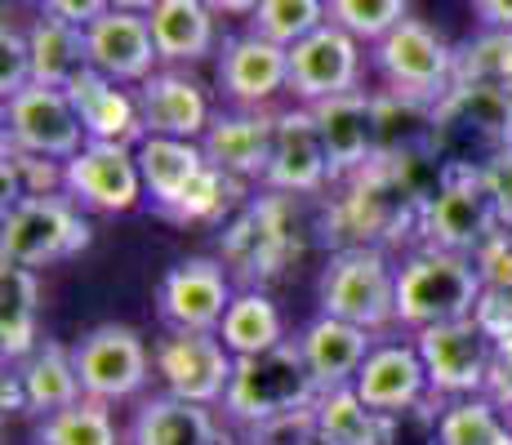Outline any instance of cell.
I'll return each mask as SVG.
<instances>
[{"mask_svg":"<svg viewBox=\"0 0 512 445\" xmlns=\"http://www.w3.org/2000/svg\"><path fill=\"white\" fill-rule=\"evenodd\" d=\"M303 210H308V196L263 192V196H250L223 223L219 232L223 267L241 281V290H268L285 267L303 254L312 232H321V223H312Z\"/></svg>","mask_w":512,"mask_h":445,"instance_id":"cell-1","label":"cell"},{"mask_svg":"<svg viewBox=\"0 0 512 445\" xmlns=\"http://www.w3.org/2000/svg\"><path fill=\"white\" fill-rule=\"evenodd\" d=\"M481 308V272L472 254L441 245H406L397 259V330L419 334L432 325L464 321Z\"/></svg>","mask_w":512,"mask_h":445,"instance_id":"cell-2","label":"cell"},{"mask_svg":"<svg viewBox=\"0 0 512 445\" xmlns=\"http://www.w3.org/2000/svg\"><path fill=\"white\" fill-rule=\"evenodd\" d=\"M504 152H512V98L486 85L455 81L432 116V156L441 170L481 174Z\"/></svg>","mask_w":512,"mask_h":445,"instance_id":"cell-3","label":"cell"},{"mask_svg":"<svg viewBox=\"0 0 512 445\" xmlns=\"http://www.w3.org/2000/svg\"><path fill=\"white\" fill-rule=\"evenodd\" d=\"M321 397L317 379H312L308 361H303L299 343L285 339L281 348L259 352V356H236V374L228 383V397H223V419L232 428L250 432L259 423H272L281 414L294 410H312Z\"/></svg>","mask_w":512,"mask_h":445,"instance_id":"cell-4","label":"cell"},{"mask_svg":"<svg viewBox=\"0 0 512 445\" xmlns=\"http://www.w3.org/2000/svg\"><path fill=\"white\" fill-rule=\"evenodd\" d=\"M317 303L326 316L352 321L370 334L397 330V259L379 245L330 250L317 281Z\"/></svg>","mask_w":512,"mask_h":445,"instance_id":"cell-5","label":"cell"},{"mask_svg":"<svg viewBox=\"0 0 512 445\" xmlns=\"http://www.w3.org/2000/svg\"><path fill=\"white\" fill-rule=\"evenodd\" d=\"M90 241V214L67 192L27 196V201L9 205L5 223H0V259L14 267H32V272L76 259V254L90 250Z\"/></svg>","mask_w":512,"mask_h":445,"instance_id":"cell-6","label":"cell"},{"mask_svg":"<svg viewBox=\"0 0 512 445\" xmlns=\"http://www.w3.org/2000/svg\"><path fill=\"white\" fill-rule=\"evenodd\" d=\"M455 58V45L441 32H432L423 18L397 23L370 49V67L383 81V89L423 98V103H441L455 89Z\"/></svg>","mask_w":512,"mask_h":445,"instance_id":"cell-7","label":"cell"},{"mask_svg":"<svg viewBox=\"0 0 512 445\" xmlns=\"http://www.w3.org/2000/svg\"><path fill=\"white\" fill-rule=\"evenodd\" d=\"M410 339H415V348L423 356L432 397L459 401V397H481L486 392L499 343H495V330L481 316L432 325V330H419Z\"/></svg>","mask_w":512,"mask_h":445,"instance_id":"cell-8","label":"cell"},{"mask_svg":"<svg viewBox=\"0 0 512 445\" xmlns=\"http://www.w3.org/2000/svg\"><path fill=\"white\" fill-rule=\"evenodd\" d=\"M499 227H504V214H499L486 178L468 170H446L419 210L415 241L441 245V250H455V254H477Z\"/></svg>","mask_w":512,"mask_h":445,"instance_id":"cell-9","label":"cell"},{"mask_svg":"<svg viewBox=\"0 0 512 445\" xmlns=\"http://www.w3.org/2000/svg\"><path fill=\"white\" fill-rule=\"evenodd\" d=\"M72 356H76V374H81V392L103 405L143 397V388L156 379L147 339L134 325L121 321H103L94 330H85Z\"/></svg>","mask_w":512,"mask_h":445,"instance_id":"cell-10","label":"cell"},{"mask_svg":"<svg viewBox=\"0 0 512 445\" xmlns=\"http://www.w3.org/2000/svg\"><path fill=\"white\" fill-rule=\"evenodd\" d=\"M152 365L161 392L219 410L236 374V356L219 330H165L152 343Z\"/></svg>","mask_w":512,"mask_h":445,"instance_id":"cell-11","label":"cell"},{"mask_svg":"<svg viewBox=\"0 0 512 445\" xmlns=\"http://www.w3.org/2000/svg\"><path fill=\"white\" fill-rule=\"evenodd\" d=\"M63 192L81 205L85 214H130L147 201L139 152L125 143H85L72 161H63Z\"/></svg>","mask_w":512,"mask_h":445,"instance_id":"cell-12","label":"cell"},{"mask_svg":"<svg viewBox=\"0 0 512 445\" xmlns=\"http://www.w3.org/2000/svg\"><path fill=\"white\" fill-rule=\"evenodd\" d=\"M5 143L18 152L49 156V161H72L90 138H85V125L67 89L32 81L14 98H5Z\"/></svg>","mask_w":512,"mask_h":445,"instance_id":"cell-13","label":"cell"},{"mask_svg":"<svg viewBox=\"0 0 512 445\" xmlns=\"http://www.w3.org/2000/svg\"><path fill=\"white\" fill-rule=\"evenodd\" d=\"M236 299L223 259H183L156 285V316L165 330H219Z\"/></svg>","mask_w":512,"mask_h":445,"instance_id":"cell-14","label":"cell"},{"mask_svg":"<svg viewBox=\"0 0 512 445\" xmlns=\"http://www.w3.org/2000/svg\"><path fill=\"white\" fill-rule=\"evenodd\" d=\"M259 187L263 192H281V196H308V201H317V196H326L334 187L330 156H326V143H321L312 107L294 103L285 112H277L272 161Z\"/></svg>","mask_w":512,"mask_h":445,"instance_id":"cell-15","label":"cell"},{"mask_svg":"<svg viewBox=\"0 0 512 445\" xmlns=\"http://www.w3.org/2000/svg\"><path fill=\"white\" fill-rule=\"evenodd\" d=\"M348 89H361V41L352 32L326 23L312 36H303L299 45H290V89L285 94H294V103L317 107Z\"/></svg>","mask_w":512,"mask_h":445,"instance_id":"cell-16","label":"cell"},{"mask_svg":"<svg viewBox=\"0 0 512 445\" xmlns=\"http://www.w3.org/2000/svg\"><path fill=\"white\" fill-rule=\"evenodd\" d=\"M214 76L232 107H268L281 89H290V49L254 32L228 36L219 45Z\"/></svg>","mask_w":512,"mask_h":445,"instance_id":"cell-17","label":"cell"},{"mask_svg":"<svg viewBox=\"0 0 512 445\" xmlns=\"http://www.w3.org/2000/svg\"><path fill=\"white\" fill-rule=\"evenodd\" d=\"M352 388L379 414H401V410H415V405L432 401V383H428V370H423L415 339H392V334H383L370 348Z\"/></svg>","mask_w":512,"mask_h":445,"instance_id":"cell-18","label":"cell"},{"mask_svg":"<svg viewBox=\"0 0 512 445\" xmlns=\"http://www.w3.org/2000/svg\"><path fill=\"white\" fill-rule=\"evenodd\" d=\"M139 94V112H143V130L161 134V138H192L201 143L205 130L214 125V107L210 94L196 76L179 72V67H161L152 72L143 85H134Z\"/></svg>","mask_w":512,"mask_h":445,"instance_id":"cell-19","label":"cell"},{"mask_svg":"<svg viewBox=\"0 0 512 445\" xmlns=\"http://www.w3.org/2000/svg\"><path fill=\"white\" fill-rule=\"evenodd\" d=\"M214 405H196L170 392L139 397L125 428V445H236Z\"/></svg>","mask_w":512,"mask_h":445,"instance_id":"cell-20","label":"cell"},{"mask_svg":"<svg viewBox=\"0 0 512 445\" xmlns=\"http://www.w3.org/2000/svg\"><path fill=\"white\" fill-rule=\"evenodd\" d=\"M272 138H277V112L232 107V112H214V125L205 130L201 147L210 165H219L223 174L241 178V183H263L272 161Z\"/></svg>","mask_w":512,"mask_h":445,"instance_id":"cell-21","label":"cell"},{"mask_svg":"<svg viewBox=\"0 0 512 445\" xmlns=\"http://www.w3.org/2000/svg\"><path fill=\"white\" fill-rule=\"evenodd\" d=\"M85 49H90L94 72L112 76L121 85H143L152 72H161V54H156L147 14L107 9L98 23L85 27Z\"/></svg>","mask_w":512,"mask_h":445,"instance_id":"cell-22","label":"cell"},{"mask_svg":"<svg viewBox=\"0 0 512 445\" xmlns=\"http://www.w3.org/2000/svg\"><path fill=\"white\" fill-rule=\"evenodd\" d=\"M312 116H317L321 143H326L334 183H343V178H352L357 170H366L370 161H379L374 94H366V89H348V94H334L326 103H317Z\"/></svg>","mask_w":512,"mask_h":445,"instance_id":"cell-23","label":"cell"},{"mask_svg":"<svg viewBox=\"0 0 512 445\" xmlns=\"http://www.w3.org/2000/svg\"><path fill=\"white\" fill-rule=\"evenodd\" d=\"M67 94H72V107H76V116H81V125H85V138H94V143L139 147L147 138L143 112H139V94L125 89L121 81H112V76L85 67V72L67 85Z\"/></svg>","mask_w":512,"mask_h":445,"instance_id":"cell-24","label":"cell"},{"mask_svg":"<svg viewBox=\"0 0 512 445\" xmlns=\"http://www.w3.org/2000/svg\"><path fill=\"white\" fill-rule=\"evenodd\" d=\"M379 339L383 334H370V330H361V325L339 321V316H326V312H317L299 334H294V343H299V352H303V361H308L317 388L357 383L361 365H366V356Z\"/></svg>","mask_w":512,"mask_h":445,"instance_id":"cell-25","label":"cell"},{"mask_svg":"<svg viewBox=\"0 0 512 445\" xmlns=\"http://www.w3.org/2000/svg\"><path fill=\"white\" fill-rule=\"evenodd\" d=\"M214 5L210 0H161L147 14L152 23V41L165 67H192L219 49V27H214Z\"/></svg>","mask_w":512,"mask_h":445,"instance_id":"cell-26","label":"cell"},{"mask_svg":"<svg viewBox=\"0 0 512 445\" xmlns=\"http://www.w3.org/2000/svg\"><path fill=\"white\" fill-rule=\"evenodd\" d=\"M139 170H143V187H147V201H152L156 214L174 210V201L192 187V178L210 165L201 143L192 138H161V134H147L139 147Z\"/></svg>","mask_w":512,"mask_h":445,"instance_id":"cell-27","label":"cell"},{"mask_svg":"<svg viewBox=\"0 0 512 445\" xmlns=\"http://www.w3.org/2000/svg\"><path fill=\"white\" fill-rule=\"evenodd\" d=\"M41 343V276L32 267L5 263V272H0V352H5V365L27 361Z\"/></svg>","mask_w":512,"mask_h":445,"instance_id":"cell-28","label":"cell"},{"mask_svg":"<svg viewBox=\"0 0 512 445\" xmlns=\"http://www.w3.org/2000/svg\"><path fill=\"white\" fill-rule=\"evenodd\" d=\"M14 374H18V383H23L27 414H36V419L67 410V405H76L85 397L72 348H63V343H54V339H45L27 361H18Z\"/></svg>","mask_w":512,"mask_h":445,"instance_id":"cell-29","label":"cell"},{"mask_svg":"<svg viewBox=\"0 0 512 445\" xmlns=\"http://www.w3.org/2000/svg\"><path fill=\"white\" fill-rule=\"evenodd\" d=\"M27 32V54H32V81L36 85H54L67 89L76 76L90 67V49H85V32L63 18L36 14Z\"/></svg>","mask_w":512,"mask_h":445,"instance_id":"cell-30","label":"cell"},{"mask_svg":"<svg viewBox=\"0 0 512 445\" xmlns=\"http://www.w3.org/2000/svg\"><path fill=\"white\" fill-rule=\"evenodd\" d=\"M374 94V130H379V161H401V156L432 152V116L437 103L392 94V89H370Z\"/></svg>","mask_w":512,"mask_h":445,"instance_id":"cell-31","label":"cell"},{"mask_svg":"<svg viewBox=\"0 0 512 445\" xmlns=\"http://www.w3.org/2000/svg\"><path fill=\"white\" fill-rule=\"evenodd\" d=\"M219 334L232 356H259L285 343V316L268 290H236Z\"/></svg>","mask_w":512,"mask_h":445,"instance_id":"cell-32","label":"cell"},{"mask_svg":"<svg viewBox=\"0 0 512 445\" xmlns=\"http://www.w3.org/2000/svg\"><path fill=\"white\" fill-rule=\"evenodd\" d=\"M312 414H317V432L330 437L334 445H379L383 423H388V414L370 410L352 383H343V388H321Z\"/></svg>","mask_w":512,"mask_h":445,"instance_id":"cell-33","label":"cell"},{"mask_svg":"<svg viewBox=\"0 0 512 445\" xmlns=\"http://www.w3.org/2000/svg\"><path fill=\"white\" fill-rule=\"evenodd\" d=\"M245 187H250V183L223 174L219 165H205V170L192 178V187H187L179 201H174V210H165L161 219H170V223H179V227L228 223L232 214L241 210L245 201H250V196H245Z\"/></svg>","mask_w":512,"mask_h":445,"instance_id":"cell-34","label":"cell"},{"mask_svg":"<svg viewBox=\"0 0 512 445\" xmlns=\"http://www.w3.org/2000/svg\"><path fill=\"white\" fill-rule=\"evenodd\" d=\"M36 445H125V432L116 428L112 405L81 397L58 414H45L36 423Z\"/></svg>","mask_w":512,"mask_h":445,"instance_id":"cell-35","label":"cell"},{"mask_svg":"<svg viewBox=\"0 0 512 445\" xmlns=\"http://www.w3.org/2000/svg\"><path fill=\"white\" fill-rule=\"evenodd\" d=\"M472 259H477V272H481L477 316L495 334H504V330H512V223L499 227Z\"/></svg>","mask_w":512,"mask_h":445,"instance_id":"cell-36","label":"cell"},{"mask_svg":"<svg viewBox=\"0 0 512 445\" xmlns=\"http://www.w3.org/2000/svg\"><path fill=\"white\" fill-rule=\"evenodd\" d=\"M441 445H512V419L486 392L441 401Z\"/></svg>","mask_w":512,"mask_h":445,"instance_id":"cell-37","label":"cell"},{"mask_svg":"<svg viewBox=\"0 0 512 445\" xmlns=\"http://www.w3.org/2000/svg\"><path fill=\"white\" fill-rule=\"evenodd\" d=\"M455 81L464 85H486L512 98V32L499 27H481L472 41L455 49Z\"/></svg>","mask_w":512,"mask_h":445,"instance_id":"cell-38","label":"cell"},{"mask_svg":"<svg viewBox=\"0 0 512 445\" xmlns=\"http://www.w3.org/2000/svg\"><path fill=\"white\" fill-rule=\"evenodd\" d=\"M326 23H330L326 0H259V9L250 14V32L285 49L299 45L303 36H312Z\"/></svg>","mask_w":512,"mask_h":445,"instance_id":"cell-39","label":"cell"},{"mask_svg":"<svg viewBox=\"0 0 512 445\" xmlns=\"http://www.w3.org/2000/svg\"><path fill=\"white\" fill-rule=\"evenodd\" d=\"M0 174H5V210L27 196H58L67 187L63 178V161H49V156H32V152H18V147L5 143L0 152Z\"/></svg>","mask_w":512,"mask_h":445,"instance_id":"cell-40","label":"cell"},{"mask_svg":"<svg viewBox=\"0 0 512 445\" xmlns=\"http://www.w3.org/2000/svg\"><path fill=\"white\" fill-rule=\"evenodd\" d=\"M330 5V23H339L343 32H352L361 45H374L392 32L397 23H406L410 0H326Z\"/></svg>","mask_w":512,"mask_h":445,"instance_id":"cell-41","label":"cell"},{"mask_svg":"<svg viewBox=\"0 0 512 445\" xmlns=\"http://www.w3.org/2000/svg\"><path fill=\"white\" fill-rule=\"evenodd\" d=\"M379 445H441V397L415 405V410L388 414Z\"/></svg>","mask_w":512,"mask_h":445,"instance_id":"cell-42","label":"cell"},{"mask_svg":"<svg viewBox=\"0 0 512 445\" xmlns=\"http://www.w3.org/2000/svg\"><path fill=\"white\" fill-rule=\"evenodd\" d=\"M32 85V54H27V32L5 18L0 27V94L14 98L18 89Z\"/></svg>","mask_w":512,"mask_h":445,"instance_id":"cell-43","label":"cell"},{"mask_svg":"<svg viewBox=\"0 0 512 445\" xmlns=\"http://www.w3.org/2000/svg\"><path fill=\"white\" fill-rule=\"evenodd\" d=\"M317 432V414L312 410H294V414H281L272 423H259V428L245 432L250 445H303Z\"/></svg>","mask_w":512,"mask_h":445,"instance_id":"cell-44","label":"cell"},{"mask_svg":"<svg viewBox=\"0 0 512 445\" xmlns=\"http://www.w3.org/2000/svg\"><path fill=\"white\" fill-rule=\"evenodd\" d=\"M499 352H495V370H490V383H486V397L499 405V410L512 414V330L495 334Z\"/></svg>","mask_w":512,"mask_h":445,"instance_id":"cell-45","label":"cell"},{"mask_svg":"<svg viewBox=\"0 0 512 445\" xmlns=\"http://www.w3.org/2000/svg\"><path fill=\"white\" fill-rule=\"evenodd\" d=\"M112 9V0H41V14L49 18H63V23H72V27H90L98 23V18Z\"/></svg>","mask_w":512,"mask_h":445,"instance_id":"cell-46","label":"cell"},{"mask_svg":"<svg viewBox=\"0 0 512 445\" xmlns=\"http://www.w3.org/2000/svg\"><path fill=\"white\" fill-rule=\"evenodd\" d=\"M481 178H486V187H490V196H495L504 223H512V152H504L499 161H490L486 170H481Z\"/></svg>","mask_w":512,"mask_h":445,"instance_id":"cell-47","label":"cell"},{"mask_svg":"<svg viewBox=\"0 0 512 445\" xmlns=\"http://www.w3.org/2000/svg\"><path fill=\"white\" fill-rule=\"evenodd\" d=\"M472 14L481 18V27H499V32H512V0H468Z\"/></svg>","mask_w":512,"mask_h":445,"instance_id":"cell-48","label":"cell"},{"mask_svg":"<svg viewBox=\"0 0 512 445\" xmlns=\"http://www.w3.org/2000/svg\"><path fill=\"white\" fill-rule=\"evenodd\" d=\"M0 401H5V414H27V397H23V383L18 374H5V388H0Z\"/></svg>","mask_w":512,"mask_h":445,"instance_id":"cell-49","label":"cell"},{"mask_svg":"<svg viewBox=\"0 0 512 445\" xmlns=\"http://www.w3.org/2000/svg\"><path fill=\"white\" fill-rule=\"evenodd\" d=\"M214 14H232V18H250L259 9V0H210Z\"/></svg>","mask_w":512,"mask_h":445,"instance_id":"cell-50","label":"cell"},{"mask_svg":"<svg viewBox=\"0 0 512 445\" xmlns=\"http://www.w3.org/2000/svg\"><path fill=\"white\" fill-rule=\"evenodd\" d=\"M161 0H112V9H130V14H152Z\"/></svg>","mask_w":512,"mask_h":445,"instance_id":"cell-51","label":"cell"},{"mask_svg":"<svg viewBox=\"0 0 512 445\" xmlns=\"http://www.w3.org/2000/svg\"><path fill=\"white\" fill-rule=\"evenodd\" d=\"M303 445H334V441H330V437H321V432H312V437L303 441Z\"/></svg>","mask_w":512,"mask_h":445,"instance_id":"cell-52","label":"cell"},{"mask_svg":"<svg viewBox=\"0 0 512 445\" xmlns=\"http://www.w3.org/2000/svg\"><path fill=\"white\" fill-rule=\"evenodd\" d=\"M236 445H250V441H236Z\"/></svg>","mask_w":512,"mask_h":445,"instance_id":"cell-53","label":"cell"},{"mask_svg":"<svg viewBox=\"0 0 512 445\" xmlns=\"http://www.w3.org/2000/svg\"><path fill=\"white\" fill-rule=\"evenodd\" d=\"M508 419H512V414H508Z\"/></svg>","mask_w":512,"mask_h":445,"instance_id":"cell-54","label":"cell"}]
</instances>
